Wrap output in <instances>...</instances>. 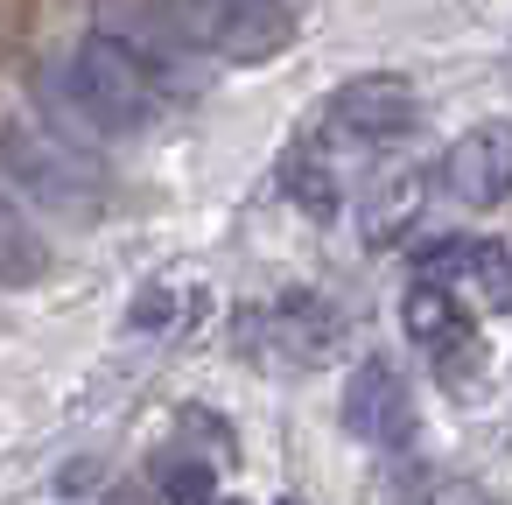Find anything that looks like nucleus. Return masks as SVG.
<instances>
[{
	"instance_id": "f257e3e1",
	"label": "nucleus",
	"mask_w": 512,
	"mask_h": 505,
	"mask_svg": "<svg viewBox=\"0 0 512 505\" xmlns=\"http://www.w3.org/2000/svg\"><path fill=\"white\" fill-rule=\"evenodd\" d=\"M0 176H8L36 211H57V218H78V225H92L106 211V169L78 141H64V134L36 127V120L0 127Z\"/></svg>"
},
{
	"instance_id": "f03ea898",
	"label": "nucleus",
	"mask_w": 512,
	"mask_h": 505,
	"mask_svg": "<svg viewBox=\"0 0 512 505\" xmlns=\"http://www.w3.org/2000/svg\"><path fill=\"white\" fill-rule=\"evenodd\" d=\"M155 15L176 43H190L218 64H274L295 43L288 0H155Z\"/></svg>"
},
{
	"instance_id": "7ed1b4c3",
	"label": "nucleus",
	"mask_w": 512,
	"mask_h": 505,
	"mask_svg": "<svg viewBox=\"0 0 512 505\" xmlns=\"http://www.w3.org/2000/svg\"><path fill=\"white\" fill-rule=\"evenodd\" d=\"M64 92H71V106H78L99 134H141V127L162 120V85H155V71H148L127 43H113V36H92V43L71 57Z\"/></svg>"
},
{
	"instance_id": "20e7f679",
	"label": "nucleus",
	"mask_w": 512,
	"mask_h": 505,
	"mask_svg": "<svg viewBox=\"0 0 512 505\" xmlns=\"http://www.w3.org/2000/svg\"><path fill=\"white\" fill-rule=\"evenodd\" d=\"M400 323H407V337L428 351V365L463 393V386H477V365H484V344H477V330H470V316H463V302H456V288H442V281H414L407 295H400Z\"/></svg>"
},
{
	"instance_id": "39448f33",
	"label": "nucleus",
	"mask_w": 512,
	"mask_h": 505,
	"mask_svg": "<svg viewBox=\"0 0 512 505\" xmlns=\"http://www.w3.org/2000/svg\"><path fill=\"white\" fill-rule=\"evenodd\" d=\"M344 428L365 449H407L414 442V386L400 379L393 358H365L344 379Z\"/></svg>"
},
{
	"instance_id": "423d86ee",
	"label": "nucleus",
	"mask_w": 512,
	"mask_h": 505,
	"mask_svg": "<svg viewBox=\"0 0 512 505\" xmlns=\"http://www.w3.org/2000/svg\"><path fill=\"white\" fill-rule=\"evenodd\" d=\"M414 120H421V106H414V85L400 71H365V78H344L330 92L337 141H400Z\"/></svg>"
},
{
	"instance_id": "0eeeda50",
	"label": "nucleus",
	"mask_w": 512,
	"mask_h": 505,
	"mask_svg": "<svg viewBox=\"0 0 512 505\" xmlns=\"http://www.w3.org/2000/svg\"><path fill=\"white\" fill-rule=\"evenodd\" d=\"M442 190L470 211L505 204L512 197V120H477L470 134H456L442 155Z\"/></svg>"
},
{
	"instance_id": "6e6552de",
	"label": "nucleus",
	"mask_w": 512,
	"mask_h": 505,
	"mask_svg": "<svg viewBox=\"0 0 512 505\" xmlns=\"http://www.w3.org/2000/svg\"><path fill=\"white\" fill-rule=\"evenodd\" d=\"M260 323H267V337L281 344V358H295V365H323V358H337V344H344V323H337V309H330L323 295H281Z\"/></svg>"
},
{
	"instance_id": "1a4fd4ad",
	"label": "nucleus",
	"mask_w": 512,
	"mask_h": 505,
	"mask_svg": "<svg viewBox=\"0 0 512 505\" xmlns=\"http://www.w3.org/2000/svg\"><path fill=\"white\" fill-rule=\"evenodd\" d=\"M43 274H50V246H43L36 218L15 197H0V288H36Z\"/></svg>"
},
{
	"instance_id": "9d476101",
	"label": "nucleus",
	"mask_w": 512,
	"mask_h": 505,
	"mask_svg": "<svg viewBox=\"0 0 512 505\" xmlns=\"http://www.w3.org/2000/svg\"><path fill=\"white\" fill-rule=\"evenodd\" d=\"M281 190H288L309 218H330V211L344 204V190H337V176H330V155H323L316 141H295V148L281 155Z\"/></svg>"
},
{
	"instance_id": "9b49d317",
	"label": "nucleus",
	"mask_w": 512,
	"mask_h": 505,
	"mask_svg": "<svg viewBox=\"0 0 512 505\" xmlns=\"http://www.w3.org/2000/svg\"><path fill=\"white\" fill-rule=\"evenodd\" d=\"M449 260H463L456 274L484 295V309H512V253L498 239H463V246H449Z\"/></svg>"
},
{
	"instance_id": "f8f14e48",
	"label": "nucleus",
	"mask_w": 512,
	"mask_h": 505,
	"mask_svg": "<svg viewBox=\"0 0 512 505\" xmlns=\"http://www.w3.org/2000/svg\"><path fill=\"white\" fill-rule=\"evenodd\" d=\"M414 204H421V176H400L386 197L365 204V239H393V232L414 218Z\"/></svg>"
},
{
	"instance_id": "ddd939ff",
	"label": "nucleus",
	"mask_w": 512,
	"mask_h": 505,
	"mask_svg": "<svg viewBox=\"0 0 512 505\" xmlns=\"http://www.w3.org/2000/svg\"><path fill=\"white\" fill-rule=\"evenodd\" d=\"M169 505H211V463H162Z\"/></svg>"
},
{
	"instance_id": "4468645a",
	"label": "nucleus",
	"mask_w": 512,
	"mask_h": 505,
	"mask_svg": "<svg viewBox=\"0 0 512 505\" xmlns=\"http://www.w3.org/2000/svg\"><path fill=\"white\" fill-rule=\"evenodd\" d=\"M281 505H288V498H281Z\"/></svg>"
}]
</instances>
